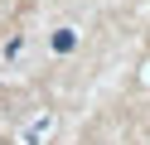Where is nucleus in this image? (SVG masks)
Here are the masks:
<instances>
[{"label": "nucleus", "instance_id": "nucleus-1", "mask_svg": "<svg viewBox=\"0 0 150 145\" xmlns=\"http://www.w3.org/2000/svg\"><path fill=\"white\" fill-rule=\"evenodd\" d=\"M73 44H78V34H73V29H63V34H53V48H58V53H68Z\"/></svg>", "mask_w": 150, "mask_h": 145}]
</instances>
